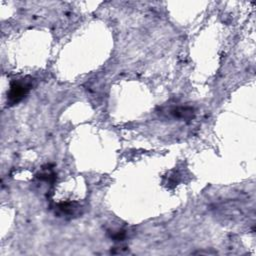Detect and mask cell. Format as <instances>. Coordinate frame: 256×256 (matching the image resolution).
I'll list each match as a JSON object with an SVG mask.
<instances>
[{
    "label": "cell",
    "instance_id": "6da1fadb",
    "mask_svg": "<svg viewBox=\"0 0 256 256\" xmlns=\"http://www.w3.org/2000/svg\"><path fill=\"white\" fill-rule=\"evenodd\" d=\"M31 88V83L27 80L21 79L11 84L8 92V102L10 104H16L22 100Z\"/></svg>",
    "mask_w": 256,
    "mask_h": 256
}]
</instances>
